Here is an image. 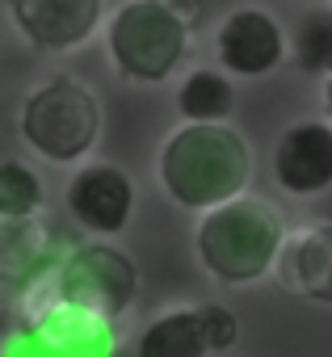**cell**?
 Segmentation results:
<instances>
[{
    "label": "cell",
    "instance_id": "2",
    "mask_svg": "<svg viewBox=\"0 0 332 357\" xmlns=\"http://www.w3.org/2000/svg\"><path fill=\"white\" fill-rule=\"evenodd\" d=\"M286 240L282 215L265 198H232L202 215L194 231L198 265L223 286H252L273 273L278 248Z\"/></svg>",
    "mask_w": 332,
    "mask_h": 357
},
{
    "label": "cell",
    "instance_id": "7",
    "mask_svg": "<svg viewBox=\"0 0 332 357\" xmlns=\"http://www.w3.org/2000/svg\"><path fill=\"white\" fill-rule=\"evenodd\" d=\"M286 30L278 26V17L269 9L244 5L232 9L223 17V26L215 30V55L223 63V76H244V80H261L273 76L286 63Z\"/></svg>",
    "mask_w": 332,
    "mask_h": 357
},
{
    "label": "cell",
    "instance_id": "13",
    "mask_svg": "<svg viewBox=\"0 0 332 357\" xmlns=\"http://www.w3.org/2000/svg\"><path fill=\"white\" fill-rule=\"evenodd\" d=\"M135 357H206L198 307L160 311L135 340Z\"/></svg>",
    "mask_w": 332,
    "mask_h": 357
},
{
    "label": "cell",
    "instance_id": "15",
    "mask_svg": "<svg viewBox=\"0 0 332 357\" xmlns=\"http://www.w3.org/2000/svg\"><path fill=\"white\" fill-rule=\"evenodd\" d=\"M43 176L26 160H0V219H30L43 215Z\"/></svg>",
    "mask_w": 332,
    "mask_h": 357
},
{
    "label": "cell",
    "instance_id": "8",
    "mask_svg": "<svg viewBox=\"0 0 332 357\" xmlns=\"http://www.w3.org/2000/svg\"><path fill=\"white\" fill-rule=\"evenodd\" d=\"M273 181L290 198H319L332 190V126L324 118H299L278 135Z\"/></svg>",
    "mask_w": 332,
    "mask_h": 357
},
{
    "label": "cell",
    "instance_id": "1",
    "mask_svg": "<svg viewBox=\"0 0 332 357\" xmlns=\"http://www.w3.org/2000/svg\"><path fill=\"white\" fill-rule=\"evenodd\" d=\"M252 151L248 139L232 126H177L160 143L156 155V181L181 211H215L248 190Z\"/></svg>",
    "mask_w": 332,
    "mask_h": 357
},
{
    "label": "cell",
    "instance_id": "18",
    "mask_svg": "<svg viewBox=\"0 0 332 357\" xmlns=\"http://www.w3.org/2000/svg\"><path fill=\"white\" fill-rule=\"evenodd\" d=\"M324 114H328V118H324V122H328V126H332V72H328V76H324Z\"/></svg>",
    "mask_w": 332,
    "mask_h": 357
},
{
    "label": "cell",
    "instance_id": "11",
    "mask_svg": "<svg viewBox=\"0 0 332 357\" xmlns=\"http://www.w3.org/2000/svg\"><path fill=\"white\" fill-rule=\"evenodd\" d=\"M273 273L286 290L332 307V219L286 231L278 261H273Z\"/></svg>",
    "mask_w": 332,
    "mask_h": 357
},
{
    "label": "cell",
    "instance_id": "19",
    "mask_svg": "<svg viewBox=\"0 0 332 357\" xmlns=\"http://www.w3.org/2000/svg\"><path fill=\"white\" fill-rule=\"evenodd\" d=\"M328 9H332V5H328Z\"/></svg>",
    "mask_w": 332,
    "mask_h": 357
},
{
    "label": "cell",
    "instance_id": "10",
    "mask_svg": "<svg viewBox=\"0 0 332 357\" xmlns=\"http://www.w3.org/2000/svg\"><path fill=\"white\" fill-rule=\"evenodd\" d=\"M9 17L17 34L38 51H76L105 17L101 0H13Z\"/></svg>",
    "mask_w": 332,
    "mask_h": 357
},
{
    "label": "cell",
    "instance_id": "4",
    "mask_svg": "<svg viewBox=\"0 0 332 357\" xmlns=\"http://www.w3.org/2000/svg\"><path fill=\"white\" fill-rule=\"evenodd\" d=\"M17 135L34 155L76 164L101 139V97L76 76H51L22 101Z\"/></svg>",
    "mask_w": 332,
    "mask_h": 357
},
{
    "label": "cell",
    "instance_id": "5",
    "mask_svg": "<svg viewBox=\"0 0 332 357\" xmlns=\"http://www.w3.org/2000/svg\"><path fill=\"white\" fill-rule=\"evenodd\" d=\"M114 324L84 315L38 282L22 294V319L0 332V357H114Z\"/></svg>",
    "mask_w": 332,
    "mask_h": 357
},
{
    "label": "cell",
    "instance_id": "9",
    "mask_svg": "<svg viewBox=\"0 0 332 357\" xmlns=\"http://www.w3.org/2000/svg\"><path fill=\"white\" fill-rule=\"evenodd\" d=\"M68 215L93 236H114L135 215V181L118 164H80L68 181Z\"/></svg>",
    "mask_w": 332,
    "mask_h": 357
},
{
    "label": "cell",
    "instance_id": "3",
    "mask_svg": "<svg viewBox=\"0 0 332 357\" xmlns=\"http://www.w3.org/2000/svg\"><path fill=\"white\" fill-rule=\"evenodd\" d=\"M190 17L194 9L173 5V0H126L110 9L105 51L114 72L130 84H164L190 59Z\"/></svg>",
    "mask_w": 332,
    "mask_h": 357
},
{
    "label": "cell",
    "instance_id": "14",
    "mask_svg": "<svg viewBox=\"0 0 332 357\" xmlns=\"http://www.w3.org/2000/svg\"><path fill=\"white\" fill-rule=\"evenodd\" d=\"M236 89L219 68H194L177 84V114L186 126H219L232 118Z\"/></svg>",
    "mask_w": 332,
    "mask_h": 357
},
{
    "label": "cell",
    "instance_id": "12",
    "mask_svg": "<svg viewBox=\"0 0 332 357\" xmlns=\"http://www.w3.org/2000/svg\"><path fill=\"white\" fill-rule=\"evenodd\" d=\"M59 265V248L43 215L0 219V286L26 294Z\"/></svg>",
    "mask_w": 332,
    "mask_h": 357
},
{
    "label": "cell",
    "instance_id": "16",
    "mask_svg": "<svg viewBox=\"0 0 332 357\" xmlns=\"http://www.w3.org/2000/svg\"><path fill=\"white\" fill-rule=\"evenodd\" d=\"M294 63L307 76H328L332 72V9L307 13L294 30Z\"/></svg>",
    "mask_w": 332,
    "mask_h": 357
},
{
    "label": "cell",
    "instance_id": "17",
    "mask_svg": "<svg viewBox=\"0 0 332 357\" xmlns=\"http://www.w3.org/2000/svg\"><path fill=\"white\" fill-rule=\"evenodd\" d=\"M198 324H202V340H206V353H223L240 340V319L232 307L223 303H206L198 307Z\"/></svg>",
    "mask_w": 332,
    "mask_h": 357
},
{
    "label": "cell",
    "instance_id": "6",
    "mask_svg": "<svg viewBox=\"0 0 332 357\" xmlns=\"http://www.w3.org/2000/svg\"><path fill=\"white\" fill-rule=\"evenodd\" d=\"M43 286L51 290V298L84 315H97L105 324H118L139 298V265L122 248L105 240H89L68 248L59 265L43 278Z\"/></svg>",
    "mask_w": 332,
    "mask_h": 357
}]
</instances>
